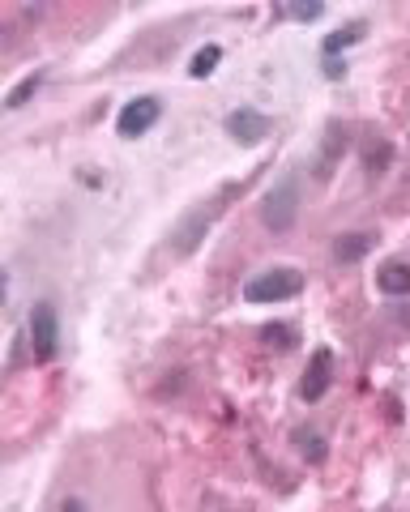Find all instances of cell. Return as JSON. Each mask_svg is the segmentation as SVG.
Masks as SVG:
<instances>
[{
    "mask_svg": "<svg viewBox=\"0 0 410 512\" xmlns=\"http://www.w3.org/2000/svg\"><path fill=\"white\" fill-rule=\"evenodd\" d=\"M261 338H265V346H274V350H291L299 342V333L291 325H265Z\"/></svg>",
    "mask_w": 410,
    "mask_h": 512,
    "instance_id": "obj_15",
    "label": "cell"
},
{
    "mask_svg": "<svg viewBox=\"0 0 410 512\" xmlns=\"http://www.w3.org/2000/svg\"><path fill=\"white\" fill-rule=\"evenodd\" d=\"M30 350H35V363H52L60 350V320L52 303H39L30 312Z\"/></svg>",
    "mask_w": 410,
    "mask_h": 512,
    "instance_id": "obj_3",
    "label": "cell"
},
{
    "mask_svg": "<svg viewBox=\"0 0 410 512\" xmlns=\"http://www.w3.org/2000/svg\"><path fill=\"white\" fill-rule=\"evenodd\" d=\"M261 218H265V227H270L274 235H287L295 227V218H299V180L295 175H282V180L265 192Z\"/></svg>",
    "mask_w": 410,
    "mask_h": 512,
    "instance_id": "obj_1",
    "label": "cell"
},
{
    "mask_svg": "<svg viewBox=\"0 0 410 512\" xmlns=\"http://www.w3.org/2000/svg\"><path fill=\"white\" fill-rule=\"evenodd\" d=\"M43 82H47V73H43V69H35L30 77H22V82L5 94V107H9V111H22V107H26V103H30V99H35V94L43 90Z\"/></svg>",
    "mask_w": 410,
    "mask_h": 512,
    "instance_id": "obj_11",
    "label": "cell"
},
{
    "mask_svg": "<svg viewBox=\"0 0 410 512\" xmlns=\"http://www.w3.org/2000/svg\"><path fill=\"white\" fill-rule=\"evenodd\" d=\"M372 244H376V235H368V231L338 235V244H334V261H338V265H355V261H364V256L372 252Z\"/></svg>",
    "mask_w": 410,
    "mask_h": 512,
    "instance_id": "obj_10",
    "label": "cell"
},
{
    "mask_svg": "<svg viewBox=\"0 0 410 512\" xmlns=\"http://www.w3.org/2000/svg\"><path fill=\"white\" fill-rule=\"evenodd\" d=\"M329 384H334V350L321 346V350H312V359L304 367V380H299V397L312 406V402H321V397L329 393Z\"/></svg>",
    "mask_w": 410,
    "mask_h": 512,
    "instance_id": "obj_6",
    "label": "cell"
},
{
    "mask_svg": "<svg viewBox=\"0 0 410 512\" xmlns=\"http://www.w3.org/2000/svg\"><path fill=\"white\" fill-rule=\"evenodd\" d=\"M218 210H223V205H218V201H210V205H201V210L193 214V218H188L184 222V227L176 231V239H180V244H176V252L180 256H188V252H197V244H201V235H205V227H210V222L218 218Z\"/></svg>",
    "mask_w": 410,
    "mask_h": 512,
    "instance_id": "obj_7",
    "label": "cell"
},
{
    "mask_svg": "<svg viewBox=\"0 0 410 512\" xmlns=\"http://www.w3.org/2000/svg\"><path fill=\"white\" fill-rule=\"evenodd\" d=\"M364 30H368V22H351V26H342V30H334L325 43H321V52H325V60H334L338 52H346V47H355L359 39H364Z\"/></svg>",
    "mask_w": 410,
    "mask_h": 512,
    "instance_id": "obj_12",
    "label": "cell"
},
{
    "mask_svg": "<svg viewBox=\"0 0 410 512\" xmlns=\"http://www.w3.org/2000/svg\"><path fill=\"white\" fill-rule=\"evenodd\" d=\"M223 128H227V137H231V141H240V146H257V141L270 137L274 120L265 116L261 107H235L231 116L223 120Z\"/></svg>",
    "mask_w": 410,
    "mask_h": 512,
    "instance_id": "obj_5",
    "label": "cell"
},
{
    "mask_svg": "<svg viewBox=\"0 0 410 512\" xmlns=\"http://www.w3.org/2000/svg\"><path fill=\"white\" fill-rule=\"evenodd\" d=\"M376 291L389 299H406L410 295V261H385L376 274Z\"/></svg>",
    "mask_w": 410,
    "mask_h": 512,
    "instance_id": "obj_9",
    "label": "cell"
},
{
    "mask_svg": "<svg viewBox=\"0 0 410 512\" xmlns=\"http://www.w3.org/2000/svg\"><path fill=\"white\" fill-rule=\"evenodd\" d=\"M295 444H299V453H304L308 461H325V436H321V431L299 427L295 431Z\"/></svg>",
    "mask_w": 410,
    "mask_h": 512,
    "instance_id": "obj_14",
    "label": "cell"
},
{
    "mask_svg": "<svg viewBox=\"0 0 410 512\" xmlns=\"http://www.w3.org/2000/svg\"><path fill=\"white\" fill-rule=\"evenodd\" d=\"M60 512H86V504L82 500H65V508H60Z\"/></svg>",
    "mask_w": 410,
    "mask_h": 512,
    "instance_id": "obj_18",
    "label": "cell"
},
{
    "mask_svg": "<svg viewBox=\"0 0 410 512\" xmlns=\"http://www.w3.org/2000/svg\"><path fill=\"white\" fill-rule=\"evenodd\" d=\"M159 116H163V103L159 99H133V103H124L120 107V116H116V133L124 137V141H133V137H146L154 124H159Z\"/></svg>",
    "mask_w": 410,
    "mask_h": 512,
    "instance_id": "obj_4",
    "label": "cell"
},
{
    "mask_svg": "<svg viewBox=\"0 0 410 512\" xmlns=\"http://www.w3.org/2000/svg\"><path fill=\"white\" fill-rule=\"evenodd\" d=\"M299 291H304L299 269H265V274L244 282V299L248 303H282V299H295Z\"/></svg>",
    "mask_w": 410,
    "mask_h": 512,
    "instance_id": "obj_2",
    "label": "cell"
},
{
    "mask_svg": "<svg viewBox=\"0 0 410 512\" xmlns=\"http://www.w3.org/2000/svg\"><path fill=\"white\" fill-rule=\"evenodd\" d=\"M389 158H393V146H389V141H376V146H368V154H364V167H368V175H385Z\"/></svg>",
    "mask_w": 410,
    "mask_h": 512,
    "instance_id": "obj_16",
    "label": "cell"
},
{
    "mask_svg": "<svg viewBox=\"0 0 410 512\" xmlns=\"http://www.w3.org/2000/svg\"><path fill=\"white\" fill-rule=\"evenodd\" d=\"M325 13V5H291V9H282V18H295V22H317Z\"/></svg>",
    "mask_w": 410,
    "mask_h": 512,
    "instance_id": "obj_17",
    "label": "cell"
},
{
    "mask_svg": "<svg viewBox=\"0 0 410 512\" xmlns=\"http://www.w3.org/2000/svg\"><path fill=\"white\" fill-rule=\"evenodd\" d=\"M342 150H346V128L334 120V124L325 128V141H321V154H317V163H312V171H317V180H329V175H334V167H338Z\"/></svg>",
    "mask_w": 410,
    "mask_h": 512,
    "instance_id": "obj_8",
    "label": "cell"
},
{
    "mask_svg": "<svg viewBox=\"0 0 410 512\" xmlns=\"http://www.w3.org/2000/svg\"><path fill=\"white\" fill-rule=\"evenodd\" d=\"M218 60H223V47H218V43H205L201 52L193 56V64H188V73H193V77H210V73L218 69Z\"/></svg>",
    "mask_w": 410,
    "mask_h": 512,
    "instance_id": "obj_13",
    "label": "cell"
}]
</instances>
